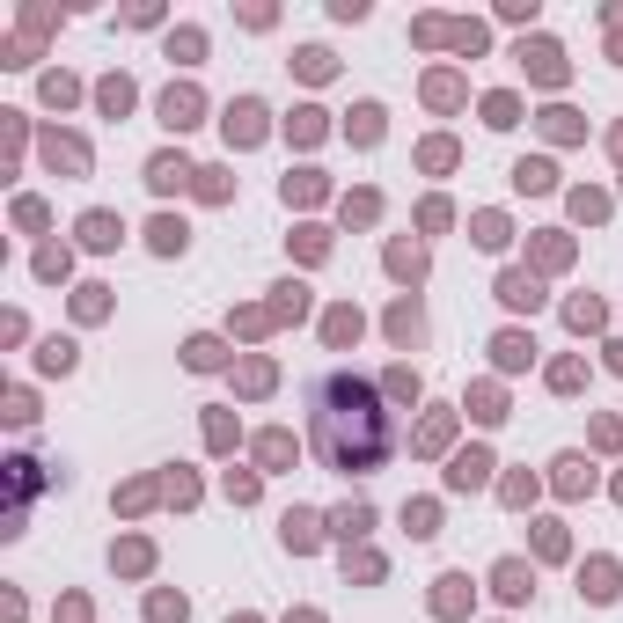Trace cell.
Here are the masks:
<instances>
[{"mask_svg": "<svg viewBox=\"0 0 623 623\" xmlns=\"http://www.w3.org/2000/svg\"><path fill=\"white\" fill-rule=\"evenodd\" d=\"M161 118L177 125V133H184V125H198V96H191V88H169V96H161Z\"/></svg>", "mask_w": 623, "mask_h": 623, "instance_id": "2", "label": "cell"}, {"mask_svg": "<svg viewBox=\"0 0 623 623\" xmlns=\"http://www.w3.org/2000/svg\"><path fill=\"white\" fill-rule=\"evenodd\" d=\"M499 301H514V308H536L543 294H536V279H521V271H506V279H499Z\"/></svg>", "mask_w": 623, "mask_h": 623, "instance_id": "4", "label": "cell"}, {"mask_svg": "<svg viewBox=\"0 0 623 623\" xmlns=\"http://www.w3.org/2000/svg\"><path fill=\"white\" fill-rule=\"evenodd\" d=\"M81 235H88V243H118V220H110V213H88Z\"/></svg>", "mask_w": 623, "mask_h": 623, "instance_id": "6", "label": "cell"}, {"mask_svg": "<svg viewBox=\"0 0 623 623\" xmlns=\"http://www.w3.org/2000/svg\"><path fill=\"white\" fill-rule=\"evenodd\" d=\"M257 118H264V110H257V103H235V110H228V140H243V147H250V140L264 133Z\"/></svg>", "mask_w": 623, "mask_h": 623, "instance_id": "3", "label": "cell"}, {"mask_svg": "<svg viewBox=\"0 0 623 623\" xmlns=\"http://www.w3.org/2000/svg\"><path fill=\"white\" fill-rule=\"evenodd\" d=\"M191 367H220V345H213V337H191Z\"/></svg>", "mask_w": 623, "mask_h": 623, "instance_id": "10", "label": "cell"}, {"mask_svg": "<svg viewBox=\"0 0 623 623\" xmlns=\"http://www.w3.org/2000/svg\"><path fill=\"white\" fill-rule=\"evenodd\" d=\"M484 470H491L484 455H463V463H455V470H447V477H455V484H484Z\"/></svg>", "mask_w": 623, "mask_h": 623, "instance_id": "8", "label": "cell"}, {"mask_svg": "<svg viewBox=\"0 0 623 623\" xmlns=\"http://www.w3.org/2000/svg\"><path fill=\"white\" fill-rule=\"evenodd\" d=\"M499 594H506V601L528 594V573H521V564H499Z\"/></svg>", "mask_w": 623, "mask_h": 623, "instance_id": "7", "label": "cell"}, {"mask_svg": "<svg viewBox=\"0 0 623 623\" xmlns=\"http://www.w3.org/2000/svg\"><path fill=\"white\" fill-rule=\"evenodd\" d=\"M536 345H528V337H499V367H521Z\"/></svg>", "mask_w": 623, "mask_h": 623, "instance_id": "9", "label": "cell"}, {"mask_svg": "<svg viewBox=\"0 0 623 623\" xmlns=\"http://www.w3.org/2000/svg\"><path fill=\"white\" fill-rule=\"evenodd\" d=\"M147 177H154V191H169V184H184V177H191V169H184V161H177V154H161V161H154V169H147Z\"/></svg>", "mask_w": 623, "mask_h": 623, "instance_id": "5", "label": "cell"}, {"mask_svg": "<svg viewBox=\"0 0 623 623\" xmlns=\"http://www.w3.org/2000/svg\"><path fill=\"white\" fill-rule=\"evenodd\" d=\"M308 426H316V455L345 477H367L396 455V418L381 411L374 381L360 374H323L308 389Z\"/></svg>", "mask_w": 623, "mask_h": 623, "instance_id": "1", "label": "cell"}]
</instances>
